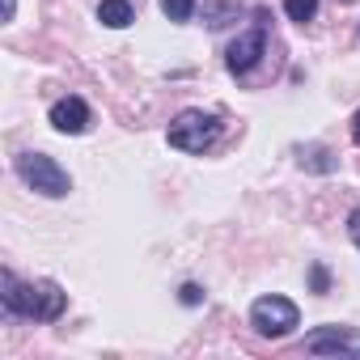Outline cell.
Wrapping results in <instances>:
<instances>
[{
	"instance_id": "cell-1",
	"label": "cell",
	"mask_w": 360,
	"mask_h": 360,
	"mask_svg": "<svg viewBox=\"0 0 360 360\" xmlns=\"http://www.w3.org/2000/svg\"><path fill=\"white\" fill-rule=\"evenodd\" d=\"M0 301L13 318H30V322H56L68 305V292L56 280H18L13 271L0 276Z\"/></svg>"
},
{
	"instance_id": "cell-2",
	"label": "cell",
	"mask_w": 360,
	"mask_h": 360,
	"mask_svg": "<svg viewBox=\"0 0 360 360\" xmlns=\"http://www.w3.org/2000/svg\"><path fill=\"white\" fill-rule=\"evenodd\" d=\"M18 178H22L30 191L47 195V200H64V195L72 191L68 169H64L56 157H47V153H22V157H18Z\"/></svg>"
},
{
	"instance_id": "cell-3",
	"label": "cell",
	"mask_w": 360,
	"mask_h": 360,
	"mask_svg": "<svg viewBox=\"0 0 360 360\" xmlns=\"http://www.w3.org/2000/svg\"><path fill=\"white\" fill-rule=\"evenodd\" d=\"M169 144L174 148H183V153H204L221 140V119L208 115V110H183V115H174L169 123Z\"/></svg>"
},
{
	"instance_id": "cell-4",
	"label": "cell",
	"mask_w": 360,
	"mask_h": 360,
	"mask_svg": "<svg viewBox=\"0 0 360 360\" xmlns=\"http://www.w3.org/2000/svg\"><path fill=\"white\" fill-rule=\"evenodd\" d=\"M250 326L263 339H284V335H292L301 326V314H297V305L288 297H276L271 292V297H259L250 305Z\"/></svg>"
},
{
	"instance_id": "cell-5",
	"label": "cell",
	"mask_w": 360,
	"mask_h": 360,
	"mask_svg": "<svg viewBox=\"0 0 360 360\" xmlns=\"http://www.w3.org/2000/svg\"><path fill=\"white\" fill-rule=\"evenodd\" d=\"M305 352H314V356H360V335L352 326H314L305 335Z\"/></svg>"
},
{
	"instance_id": "cell-6",
	"label": "cell",
	"mask_w": 360,
	"mask_h": 360,
	"mask_svg": "<svg viewBox=\"0 0 360 360\" xmlns=\"http://www.w3.org/2000/svg\"><path fill=\"white\" fill-rule=\"evenodd\" d=\"M263 56H267V30H263V26H255V30H246V34H238V39L229 43L225 64H229V72H233V77H246Z\"/></svg>"
},
{
	"instance_id": "cell-7",
	"label": "cell",
	"mask_w": 360,
	"mask_h": 360,
	"mask_svg": "<svg viewBox=\"0 0 360 360\" xmlns=\"http://www.w3.org/2000/svg\"><path fill=\"white\" fill-rule=\"evenodd\" d=\"M51 127H56L60 136H81V131L89 127V106H85L81 98H60V102L51 106Z\"/></svg>"
},
{
	"instance_id": "cell-8",
	"label": "cell",
	"mask_w": 360,
	"mask_h": 360,
	"mask_svg": "<svg viewBox=\"0 0 360 360\" xmlns=\"http://www.w3.org/2000/svg\"><path fill=\"white\" fill-rule=\"evenodd\" d=\"M98 22H102V26H110V30L131 26V22H136L131 0H102V5H98Z\"/></svg>"
},
{
	"instance_id": "cell-9",
	"label": "cell",
	"mask_w": 360,
	"mask_h": 360,
	"mask_svg": "<svg viewBox=\"0 0 360 360\" xmlns=\"http://www.w3.org/2000/svg\"><path fill=\"white\" fill-rule=\"evenodd\" d=\"M242 18V5L238 0H212V5H204V22L212 26V30H225L229 22H238Z\"/></svg>"
},
{
	"instance_id": "cell-10",
	"label": "cell",
	"mask_w": 360,
	"mask_h": 360,
	"mask_svg": "<svg viewBox=\"0 0 360 360\" xmlns=\"http://www.w3.org/2000/svg\"><path fill=\"white\" fill-rule=\"evenodd\" d=\"M284 13H288V22L305 26V22H314V13H318V0H284Z\"/></svg>"
},
{
	"instance_id": "cell-11",
	"label": "cell",
	"mask_w": 360,
	"mask_h": 360,
	"mask_svg": "<svg viewBox=\"0 0 360 360\" xmlns=\"http://www.w3.org/2000/svg\"><path fill=\"white\" fill-rule=\"evenodd\" d=\"M161 13L169 22H191L195 18V0H161Z\"/></svg>"
},
{
	"instance_id": "cell-12",
	"label": "cell",
	"mask_w": 360,
	"mask_h": 360,
	"mask_svg": "<svg viewBox=\"0 0 360 360\" xmlns=\"http://www.w3.org/2000/svg\"><path fill=\"white\" fill-rule=\"evenodd\" d=\"M200 301H204L200 284H183V305H200Z\"/></svg>"
},
{
	"instance_id": "cell-13",
	"label": "cell",
	"mask_w": 360,
	"mask_h": 360,
	"mask_svg": "<svg viewBox=\"0 0 360 360\" xmlns=\"http://www.w3.org/2000/svg\"><path fill=\"white\" fill-rule=\"evenodd\" d=\"M347 233H352V242L360 246V208H352V217H347Z\"/></svg>"
},
{
	"instance_id": "cell-14",
	"label": "cell",
	"mask_w": 360,
	"mask_h": 360,
	"mask_svg": "<svg viewBox=\"0 0 360 360\" xmlns=\"http://www.w3.org/2000/svg\"><path fill=\"white\" fill-rule=\"evenodd\" d=\"M314 288H318V292L326 288V271H322V267H314Z\"/></svg>"
},
{
	"instance_id": "cell-15",
	"label": "cell",
	"mask_w": 360,
	"mask_h": 360,
	"mask_svg": "<svg viewBox=\"0 0 360 360\" xmlns=\"http://www.w3.org/2000/svg\"><path fill=\"white\" fill-rule=\"evenodd\" d=\"M352 140H356V144H360V110H356V115H352Z\"/></svg>"
},
{
	"instance_id": "cell-16",
	"label": "cell",
	"mask_w": 360,
	"mask_h": 360,
	"mask_svg": "<svg viewBox=\"0 0 360 360\" xmlns=\"http://www.w3.org/2000/svg\"><path fill=\"white\" fill-rule=\"evenodd\" d=\"M13 13H18V0H5V22H13Z\"/></svg>"
},
{
	"instance_id": "cell-17",
	"label": "cell",
	"mask_w": 360,
	"mask_h": 360,
	"mask_svg": "<svg viewBox=\"0 0 360 360\" xmlns=\"http://www.w3.org/2000/svg\"><path fill=\"white\" fill-rule=\"evenodd\" d=\"M343 5H347V0H343Z\"/></svg>"
}]
</instances>
